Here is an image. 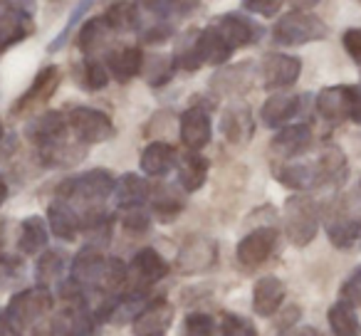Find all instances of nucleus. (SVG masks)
<instances>
[{
    "mask_svg": "<svg viewBox=\"0 0 361 336\" xmlns=\"http://www.w3.org/2000/svg\"><path fill=\"white\" fill-rule=\"evenodd\" d=\"M341 299L349 301L351 306H361V267L351 272V277L341 287Z\"/></svg>",
    "mask_w": 361,
    "mask_h": 336,
    "instance_id": "nucleus-43",
    "label": "nucleus"
},
{
    "mask_svg": "<svg viewBox=\"0 0 361 336\" xmlns=\"http://www.w3.org/2000/svg\"><path fill=\"white\" fill-rule=\"evenodd\" d=\"M277 245V230L275 228H257V230L247 232L240 242H238V262L243 267H260L267 257L272 255Z\"/></svg>",
    "mask_w": 361,
    "mask_h": 336,
    "instance_id": "nucleus-8",
    "label": "nucleus"
},
{
    "mask_svg": "<svg viewBox=\"0 0 361 336\" xmlns=\"http://www.w3.org/2000/svg\"><path fill=\"white\" fill-rule=\"evenodd\" d=\"M82 77H85V85L90 87V89H104V87L109 85V70H106L104 62L94 60V57H87L85 60Z\"/></svg>",
    "mask_w": 361,
    "mask_h": 336,
    "instance_id": "nucleus-39",
    "label": "nucleus"
},
{
    "mask_svg": "<svg viewBox=\"0 0 361 336\" xmlns=\"http://www.w3.org/2000/svg\"><path fill=\"white\" fill-rule=\"evenodd\" d=\"M67 124L82 144H102L114 136V124L109 116L92 106H75L67 116Z\"/></svg>",
    "mask_w": 361,
    "mask_h": 336,
    "instance_id": "nucleus-4",
    "label": "nucleus"
},
{
    "mask_svg": "<svg viewBox=\"0 0 361 336\" xmlns=\"http://www.w3.org/2000/svg\"><path fill=\"white\" fill-rule=\"evenodd\" d=\"M32 32L30 15L18 8H13L8 15L0 18V52H6L8 47H13L16 42H23Z\"/></svg>",
    "mask_w": 361,
    "mask_h": 336,
    "instance_id": "nucleus-26",
    "label": "nucleus"
},
{
    "mask_svg": "<svg viewBox=\"0 0 361 336\" xmlns=\"http://www.w3.org/2000/svg\"><path fill=\"white\" fill-rule=\"evenodd\" d=\"M13 11V6H11V3H8V0H0V18H3V15H8V13H11Z\"/></svg>",
    "mask_w": 361,
    "mask_h": 336,
    "instance_id": "nucleus-52",
    "label": "nucleus"
},
{
    "mask_svg": "<svg viewBox=\"0 0 361 336\" xmlns=\"http://www.w3.org/2000/svg\"><path fill=\"white\" fill-rule=\"evenodd\" d=\"M198 55H201L203 65H223V62H228V57L233 55L231 47L223 42V37L216 32V27L208 25L203 32H198Z\"/></svg>",
    "mask_w": 361,
    "mask_h": 336,
    "instance_id": "nucleus-29",
    "label": "nucleus"
},
{
    "mask_svg": "<svg viewBox=\"0 0 361 336\" xmlns=\"http://www.w3.org/2000/svg\"><path fill=\"white\" fill-rule=\"evenodd\" d=\"M198 6H201V0H171V11L180 13V15H188V13H193Z\"/></svg>",
    "mask_w": 361,
    "mask_h": 336,
    "instance_id": "nucleus-49",
    "label": "nucleus"
},
{
    "mask_svg": "<svg viewBox=\"0 0 361 336\" xmlns=\"http://www.w3.org/2000/svg\"><path fill=\"white\" fill-rule=\"evenodd\" d=\"M285 299V285L277 277H260L252 290V309L260 316H272Z\"/></svg>",
    "mask_w": 361,
    "mask_h": 336,
    "instance_id": "nucleus-19",
    "label": "nucleus"
},
{
    "mask_svg": "<svg viewBox=\"0 0 361 336\" xmlns=\"http://www.w3.org/2000/svg\"><path fill=\"white\" fill-rule=\"evenodd\" d=\"M60 67L55 65H47L37 72V77L32 80V85L27 87L25 94L18 99V104L13 106V111H20V109H27V106L37 104V101H47L52 94H55L57 85H60Z\"/></svg>",
    "mask_w": 361,
    "mask_h": 336,
    "instance_id": "nucleus-15",
    "label": "nucleus"
},
{
    "mask_svg": "<svg viewBox=\"0 0 361 336\" xmlns=\"http://www.w3.org/2000/svg\"><path fill=\"white\" fill-rule=\"evenodd\" d=\"M312 144V129L307 124L282 126L272 139V151L282 158H295Z\"/></svg>",
    "mask_w": 361,
    "mask_h": 336,
    "instance_id": "nucleus-17",
    "label": "nucleus"
},
{
    "mask_svg": "<svg viewBox=\"0 0 361 336\" xmlns=\"http://www.w3.org/2000/svg\"><path fill=\"white\" fill-rule=\"evenodd\" d=\"M176 163H178V161H176L173 146L164 144V141L149 144L141 151V158H139L141 171H144L146 176H166Z\"/></svg>",
    "mask_w": 361,
    "mask_h": 336,
    "instance_id": "nucleus-21",
    "label": "nucleus"
},
{
    "mask_svg": "<svg viewBox=\"0 0 361 336\" xmlns=\"http://www.w3.org/2000/svg\"><path fill=\"white\" fill-rule=\"evenodd\" d=\"M104 255H102L99 247L87 245L77 252V257L72 260V277L77 285L85 290V287H99L102 270H104Z\"/></svg>",
    "mask_w": 361,
    "mask_h": 336,
    "instance_id": "nucleus-12",
    "label": "nucleus"
},
{
    "mask_svg": "<svg viewBox=\"0 0 361 336\" xmlns=\"http://www.w3.org/2000/svg\"><path fill=\"white\" fill-rule=\"evenodd\" d=\"M221 129H223V134H226L228 141H233V144H245V141L252 136L250 109H247V106H243V104L228 106V109L223 111Z\"/></svg>",
    "mask_w": 361,
    "mask_h": 336,
    "instance_id": "nucleus-24",
    "label": "nucleus"
},
{
    "mask_svg": "<svg viewBox=\"0 0 361 336\" xmlns=\"http://www.w3.org/2000/svg\"><path fill=\"white\" fill-rule=\"evenodd\" d=\"M90 6H92V0H82L80 6H77V11L70 15V23H67V27L60 32V35H57V40L50 45V52H57L62 45H65V40H67V35H70V30H72V27H75V23L80 20V15H85V11H90Z\"/></svg>",
    "mask_w": 361,
    "mask_h": 336,
    "instance_id": "nucleus-46",
    "label": "nucleus"
},
{
    "mask_svg": "<svg viewBox=\"0 0 361 336\" xmlns=\"http://www.w3.org/2000/svg\"><path fill=\"white\" fill-rule=\"evenodd\" d=\"M109 25L104 23V18H92V20H87L85 25L80 27V35H77V45H80L82 52H94L97 47L104 42V37L109 35Z\"/></svg>",
    "mask_w": 361,
    "mask_h": 336,
    "instance_id": "nucleus-34",
    "label": "nucleus"
},
{
    "mask_svg": "<svg viewBox=\"0 0 361 336\" xmlns=\"http://www.w3.org/2000/svg\"><path fill=\"white\" fill-rule=\"evenodd\" d=\"M173 70H176V62L171 60V57H151L149 62H144V67H141V72L146 75V82H149L151 87H161L166 85V82L173 77Z\"/></svg>",
    "mask_w": 361,
    "mask_h": 336,
    "instance_id": "nucleus-36",
    "label": "nucleus"
},
{
    "mask_svg": "<svg viewBox=\"0 0 361 336\" xmlns=\"http://www.w3.org/2000/svg\"><path fill=\"white\" fill-rule=\"evenodd\" d=\"M329 326L334 336H361V321L349 301H336L329 309Z\"/></svg>",
    "mask_w": 361,
    "mask_h": 336,
    "instance_id": "nucleus-31",
    "label": "nucleus"
},
{
    "mask_svg": "<svg viewBox=\"0 0 361 336\" xmlns=\"http://www.w3.org/2000/svg\"><path fill=\"white\" fill-rule=\"evenodd\" d=\"M151 206H154L156 216L161 218V223H171L180 211H183V201H180V196L169 186L156 188V196L151 198Z\"/></svg>",
    "mask_w": 361,
    "mask_h": 336,
    "instance_id": "nucleus-32",
    "label": "nucleus"
},
{
    "mask_svg": "<svg viewBox=\"0 0 361 336\" xmlns=\"http://www.w3.org/2000/svg\"><path fill=\"white\" fill-rule=\"evenodd\" d=\"M171 35H173V27H171L166 20L154 23V25H149V27H144V30H141V40L149 42V45H159V42H166Z\"/></svg>",
    "mask_w": 361,
    "mask_h": 336,
    "instance_id": "nucleus-44",
    "label": "nucleus"
},
{
    "mask_svg": "<svg viewBox=\"0 0 361 336\" xmlns=\"http://www.w3.org/2000/svg\"><path fill=\"white\" fill-rule=\"evenodd\" d=\"M218 260V245L216 240L206 235H193L188 237L178 250V270L183 275H198L213 267Z\"/></svg>",
    "mask_w": 361,
    "mask_h": 336,
    "instance_id": "nucleus-6",
    "label": "nucleus"
},
{
    "mask_svg": "<svg viewBox=\"0 0 361 336\" xmlns=\"http://www.w3.org/2000/svg\"><path fill=\"white\" fill-rule=\"evenodd\" d=\"M47 225H50L55 237L72 242L77 237V232H80V218L72 211L70 203L62 198V201L50 203V208H47Z\"/></svg>",
    "mask_w": 361,
    "mask_h": 336,
    "instance_id": "nucleus-20",
    "label": "nucleus"
},
{
    "mask_svg": "<svg viewBox=\"0 0 361 336\" xmlns=\"http://www.w3.org/2000/svg\"><path fill=\"white\" fill-rule=\"evenodd\" d=\"M280 6H282V0H243V8H245L247 13H255V15H262V18L277 15Z\"/></svg>",
    "mask_w": 361,
    "mask_h": 336,
    "instance_id": "nucleus-45",
    "label": "nucleus"
},
{
    "mask_svg": "<svg viewBox=\"0 0 361 336\" xmlns=\"http://www.w3.org/2000/svg\"><path fill=\"white\" fill-rule=\"evenodd\" d=\"M173 321V306L166 299H154L141 309V314L134 319L136 336H164V331Z\"/></svg>",
    "mask_w": 361,
    "mask_h": 336,
    "instance_id": "nucleus-11",
    "label": "nucleus"
},
{
    "mask_svg": "<svg viewBox=\"0 0 361 336\" xmlns=\"http://www.w3.org/2000/svg\"><path fill=\"white\" fill-rule=\"evenodd\" d=\"M208 178V161L203 158L198 151H191V154L180 156L178 161V183L183 191L193 193L198 188H203Z\"/></svg>",
    "mask_w": 361,
    "mask_h": 336,
    "instance_id": "nucleus-27",
    "label": "nucleus"
},
{
    "mask_svg": "<svg viewBox=\"0 0 361 336\" xmlns=\"http://www.w3.org/2000/svg\"><path fill=\"white\" fill-rule=\"evenodd\" d=\"M62 270H65V255H62L60 250L42 252L40 260H37V265H35V275H37V280H40L42 285L57 280V277L62 275Z\"/></svg>",
    "mask_w": 361,
    "mask_h": 336,
    "instance_id": "nucleus-37",
    "label": "nucleus"
},
{
    "mask_svg": "<svg viewBox=\"0 0 361 336\" xmlns=\"http://www.w3.org/2000/svg\"><path fill=\"white\" fill-rule=\"evenodd\" d=\"M67 126L70 124H67V119L60 111H45V114L37 116L35 121H30V126H27V139L35 141L42 149H50V146H57L65 139Z\"/></svg>",
    "mask_w": 361,
    "mask_h": 336,
    "instance_id": "nucleus-13",
    "label": "nucleus"
},
{
    "mask_svg": "<svg viewBox=\"0 0 361 336\" xmlns=\"http://www.w3.org/2000/svg\"><path fill=\"white\" fill-rule=\"evenodd\" d=\"M277 181L292 191H310L317 188L314 166L312 163H287L277 171Z\"/></svg>",
    "mask_w": 361,
    "mask_h": 336,
    "instance_id": "nucleus-30",
    "label": "nucleus"
},
{
    "mask_svg": "<svg viewBox=\"0 0 361 336\" xmlns=\"http://www.w3.org/2000/svg\"><path fill=\"white\" fill-rule=\"evenodd\" d=\"M114 176L104 168H94V171H87L77 178H70V181L62 183L57 191L60 196L72 198V201H85V203H97V201H104L106 196L114 193Z\"/></svg>",
    "mask_w": 361,
    "mask_h": 336,
    "instance_id": "nucleus-3",
    "label": "nucleus"
},
{
    "mask_svg": "<svg viewBox=\"0 0 361 336\" xmlns=\"http://www.w3.org/2000/svg\"><path fill=\"white\" fill-rule=\"evenodd\" d=\"M285 336H317V331L312 329V326H300V329H292L290 334Z\"/></svg>",
    "mask_w": 361,
    "mask_h": 336,
    "instance_id": "nucleus-51",
    "label": "nucleus"
},
{
    "mask_svg": "<svg viewBox=\"0 0 361 336\" xmlns=\"http://www.w3.org/2000/svg\"><path fill=\"white\" fill-rule=\"evenodd\" d=\"M326 235H329L331 245L334 247H351L361 235V225L356 220H349V218H341V220H334L329 228H326Z\"/></svg>",
    "mask_w": 361,
    "mask_h": 336,
    "instance_id": "nucleus-35",
    "label": "nucleus"
},
{
    "mask_svg": "<svg viewBox=\"0 0 361 336\" xmlns=\"http://www.w3.org/2000/svg\"><path fill=\"white\" fill-rule=\"evenodd\" d=\"M341 42H344L346 52H349L356 62H361V27H351V30H346L344 37H341Z\"/></svg>",
    "mask_w": 361,
    "mask_h": 336,
    "instance_id": "nucleus-47",
    "label": "nucleus"
},
{
    "mask_svg": "<svg viewBox=\"0 0 361 336\" xmlns=\"http://www.w3.org/2000/svg\"><path fill=\"white\" fill-rule=\"evenodd\" d=\"M216 32L223 37L231 50H238V47L252 45L257 37L262 35V27L257 23H252L250 18L238 15V13H228V15H221L216 23H213Z\"/></svg>",
    "mask_w": 361,
    "mask_h": 336,
    "instance_id": "nucleus-9",
    "label": "nucleus"
},
{
    "mask_svg": "<svg viewBox=\"0 0 361 336\" xmlns=\"http://www.w3.org/2000/svg\"><path fill=\"white\" fill-rule=\"evenodd\" d=\"M126 280H129L126 265L119 260V257H109V260L104 262V270H102L99 287H104L106 292H119Z\"/></svg>",
    "mask_w": 361,
    "mask_h": 336,
    "instance_id": "nucleus-38",
    "label": "nucleus"
},
{
    "mask_svg": "<svg viewBox=\"0 0 361 336\" xmlns=\"http://www.w3.org/2000/svg\"><path fill=\"white\" fill-rule=\"evenodd\" d=\"M47 225L40 216H30L20 223L18 230V250L23 255H37L47 247Z\"/></svg>",
    "mask_w": 361,
    "mask_h": 336,
    "instance_id": "nucleus-25",
    "label": "nucleus"
},
{
    "mask_svg": "<svg viewBox=\"0 0 361 336\" xmlns=\"http://www.w3.org/2000/svg\"><path fill=\"white\" fill-rule=\"evenodd\" d=\"M359 3H361V0H359Z\"/></svg>",
    "mask_w": 361,
    "mask_h": 336,
    "instance_id": "nucleus-56",
    "label": "nucleus"
},
{
    "mask_svg": "<svg viewBox=\"0 0 361 336\" xmlns=\"http://www.w3.org/2000/svg\"><path fill=\"white\" fill-rule=\"evenodd\" d=\"M169 272L166 260L154 250V247H141L131 260V277L136 280V285L151 287L156 282H161Z\"/></svg>",
    "mask_w": 361,
    "mask_h": 336,
    "instance_id": "nucleus-14",
    "label": "nucleus"
},
{
    "mask_svg": "<svg viewBox=\"0 0 361 336\" xmlns=\"http://www.w3.org/2000/svg\"><path fill=\"white\" fill-rule=\"evenodd\" d=\"M35 336H52V334H50V329H47L45 334H35Z\"/></svg>",
    "mask_w": 361,
    "mask_h": 336,
    "instance_id": "nucleus-54",
    "label": "nucleus"
},
{
    "mask_svg": "<svg viewBox=\"0 0 361 336\" xmlns=\"http://www.w3.org/2000/svg\"><path fill=\"white\" fill-rule=\"evenodd\" d=\"M178 131H180V141H183V146L188 151H201L203 146H208L213 134L211 116L201 106H191V109H186L180 114Z\"/></svg>",
    "mask_w": 361,
    "mask_h": 336,
    "instance_id": "nucleus-10",
    "label": "nucleus"
},
{
    "mask_svg": "<svg viewBox=\"0 0 361 336\" xmlns=\"http://www.w3.org/2000/svg\"><path fill=\"white\" fill-rule=\"evenodd\" d=\"M221 331L223 336H255V329L247 319L243 316H235V314H226L221 324Z\"/></svg>",
    "mask_w": 361,
    "mask_h": 336,
    "instance_id": "nucleus-41",
    "label": "nucleus"
},
{
    "mask_svg": "<svg viewBox=\"0 0 361 336\" xmlns=\"http://www.w3.org/2000/svg\"><path fill=\"white\" fill-rule=\"evenodd\" d=\"M6 196H8V186H6V181L0 178V206L6 203Z\"/></svg>",
    "mask_w": 361,
    "mask_h": 336,
    "instance_id": "nucleus-53",
    "label": "nucleus"
},
{
    "mask_svg": "<svg viewBox=\"0 0 361 336\" xmlns=\"http://www.w3.org/2000/svg\"><path fill=\"white\" fill-rule=\"evenodd\" d=\"M52 306V297L45 287H32V290L18 292L8 304V319L16 329L35 324L40 316H45Z\"/></svg>",
    "mask_w": 361,
    "mask_h": 336,
    "instance_id": "nucleus-5",
    "label": "nucleus"
},
{
    "mask_svg": "<svg viewBox=\"0 0 361 336\" xmlns=\"http://www.w3.org/2000/svg\"><path fill=\"white\" fill-rule=\"evenodd\" d=\"M287 3H292L295 11H310V8H314L319 0H287Z\"/></svg>",
    "mask_w": 361,
    "mask_h": 336,
    "instance_id": "nucleus-50",
    "label": "nucleus"
},
{
    "mask_svg": "<svg viewBox=\"0 0 361 336\" xmlns=\"http://www.w3.org/2000/svg\"><path fill=\"white\" fill-rule=\"evenodd\" d=\"M317 111L326 121L349 119V87H324L317 94Z\"/></svg>",
    "mask_w": 361,
    "mask_h": 336,
    "instance_id": "nucleus-22",
    "label": "nucleus"
},
{
    "mask_svg": "<svg viewBox=\"0 0 361 336\" xmlns=\"http://www.w3.org/2000/svg\"><path fill=\"white\" fill-rule=\"evenodd\" d=\"M0 139H3V124H0Z\"/></svg>",
    "mask_w": 361,
    "mask_h": 336,
    "instance_id": "nucleus-55",
    "label": "nucleus"
},
{
    "mask_svg": "<svg viewBox=\"0 0 361 336\" xmlns=\"http://www.w3.org/2000/svg\"><path fill=\"white\" fill-rule=\"evenodd\" d=\"M114 201L121 211H131V208H141L149 201V186L141 176L136 173H124L114 186Z\"/></svg>",
    "mask_w": 361,
    "mask_h": 336,
    "instance_id": "nucleus-23",
    "label": "nucleus"
},
{
    "mask_svg": "<svg viewBox=\"0 0 361 336\" xmlns=\"http://www.w3.org/2000/svg\"><path fill=\"white\" fill-rule=\"evenodd\" d=\"M302 62L282 52H267L262 60V85L267 89H285L300 80Z\"/></svg>",
    "mask_w": 361,
    "mask_h": 336,
    "instance_id": "nucleus-7",
    "label": "nucleus"
},
{
    "mask_svg": "<svg viewBox=\"0 0 361 336\" xmlns=\"http://www.w3.org/2000/svg\"><path fill=\"white\" fill-rule=\"evenodd\" d=\"M302 101L297 94H272L270 99L262 104L260 109V121L265 126H270V129H280V126H285L287 121L292 119V116L300 111Z\"/></svg>",
    "mask_w": 361,
    "mask_h": 336,
    "instance_id": "nucleus-18",
    "label": "nucleus"
},
{
    "mask_svg": "<svg viewBox=\"0 0 361 336\" xmlns=\"http://www.w3.org/2000/svg\"><path fill=\"white\" fill-rule=\"evenodd\" d=\"M272 35L280 45H307L319 37H326V25L307 11L285 13L272 27Z\"/></svg>",
    "mask_w": 361,
    "mask_h": 336,
    "instance_id": "nucleus-2",
    "label": "nucleus"
},
{
    "mask_svg": "<svg viewBox=\"0 0 361 336\" xmlns=\"http://www.w3.org/2000/svg\"><path fill=\"white\" fill-rule=\"evenodd\" d=\"M314 176L317 186H326V183H339L346 176V158L339 149H326L314 161Z\"/></svg>",
    "mask_w": 361,
    "mask_h": 336,
    "instance_id": "nucleus-28",
    "label": "nucleus"
},
{
    "mask_svg": "<svg viewBox=\"0 0 361 336\" xmlns=\"http://www.w3.org/2000/svg\"><path fill=\"white\" fill-rule=\"evenodd\" d=\"M106 70L116 82H129L136 75H141L144 67V55L139 47H116L106 55Z\"/></svg>",
    "mask_w": 361,
    "mask_h": 336,
    "instance_id": "nucleus-16",
    "label": "nucleus"
},
{
    "mask_svg": "<svg viewBox=\"0 0 361 336\" xmlns=\"http://www.w3.org/2000/svg\"><path fill=\"white\" fill-rule=\"evenodd\" d=\"M104 23L109 25L111 32H121V30H136V11L134 3L129 0H116L114 6L104 13Z\"/></svg>",
    "mask_w": 361,
    "mask_h": 336,
    "instance_id": "nucleus-33",
    "label": "nucleus"
},
{
    "mask_svg": "<svg viewBox=\"0 0 361 336\" xmlns=\"http://www.w3.org/2000/svg\"><path fill=\"white\" fill-rule=\"evenodd\" d=\"M121 225H124V230H129V232H134V235H139V232L149 230L151 218H149V213H144L141 208H131V211H124Z\"/></svg>",
    "mask_w": 361,
    "mask_h": 336,
    "instance_id": "nucleus-40",
    "label": "nucleus"
},
{
    "mask_svg": "<svg viewBox=\"0 0 361 336\" xmlns=\"http://www.w3.org/2000/svg\"><path fill=\"white\" fill-rule=\"evenodd\" d=\"M216 326H213V319L208 314H191L186 319V336H213Z\"/></svg>",
    "mask_w": 361,
    "mask_h": 336,
    "instance_id": "nucleus-42",
    "label": "nucleus"
},
{
    "mask_svg": "<svg viewBox=\"0 0 361 336\" xmlns=\"http://www.w3.org/2000/svg\"><path fill=\"white\" fill-rule=\"evenodd\" d=\"M349 119L361 124V87H349Z\"/></svg>",
    "mask_w": 361,
    "mask_h": 336,
    "instance_id": "nucleus-48",
    "label": "nucleus"
},
{
    "mask_svg": "<svg viewBox=\"0 0 361 336\" xmlns=\"http://www.w3.org/2000/svg\"><path fill=\"white\" fill-rule=\"evenodd\" d=\"M282 218H285V235L290 237L292 245L305 247L314 240L317 230H319V213H317V203L310 196L300 193V196L287 198Z\"/></svg>",
    "mask_w": 361,
    "mask_h": 336,
    "instance_id": "nucleus-1",
    "label": "nucleus"
}]
</instances>
